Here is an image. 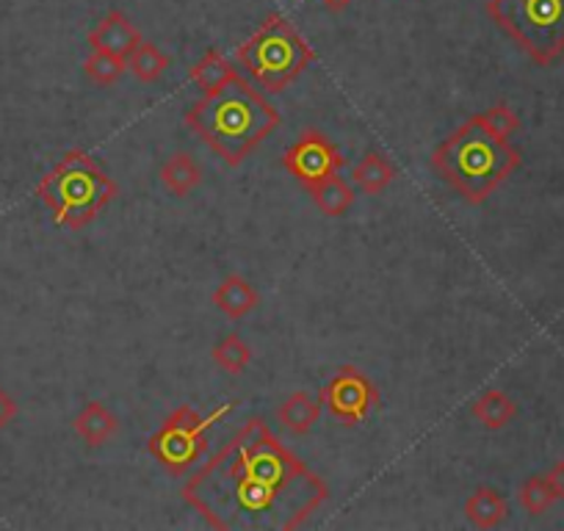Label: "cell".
Returning <instances> with one entry per match:
<instances>
[{
    "mask_svg": "<svg viewBox=\"0 0 564 531\" xmlns=\"http://www.w3.org/2000/svg\"><path fill=\"white\" fill-rule=\"evenodd\" d=\"M183 501L219 531H294L329 501V485L249 419L186 479Z\"/></svg>",
    "mask_w": 564,
    "mask_h": 531,
    "instance_id": "cell-1",
    "label": "cell"
},
{
    "mask_svg": "<svg viewBox=\"0 0 564 531\" xmlns=\"http://www.w3.org/2000/svg\"><path fill=\"white\" fill-rule=\"evenodd\" d=\"M280 122L276 108L241 75L221 89L203 95V100L186 111L188 128L230 166H238L260 148Z\"/></svg>",
    "mask_w": 564,
    "mask_h": 531,
    "instance_id": "cell-2",
    "label": "cell"
},
{
    "mask_svg": "<svg viewBox=\"0 0 564 531\" xmlns=\"http://www.w3.org/2000/svg\"><path fill=\"white\" fill-rule=\"evenodd\" d=\"M432 166L459 197L468 199L470 205H479L518 170L520 150L487 137L485 130L468 119L432 153Z\"/></svg>",
    "mask_w": 564,
    "mask_h": 531,
    "instance_id": "cell-3",
    "label": "cell"
},
{
    "mask_svg": "<svg viewBox=\"0 0 564 531\" xmlns=\"http://www.w3.org/2000/svg\"><path fill=\"white\" fill-rule=\"evenodd\" d=\"M36 197L45 203L58 227L80 230L100 216L117 197L113 177L86 150H69L36 186Z\"/></svg>",
    "mask_w": 564,
    "mask_h": 531,
    "instance_id": "cell-4",
    "label": "cell"
},
{
    "mask_svg": "<svg viewBox=\"0 0 564 531\" xmlns=\"http://www.w3.org/2000/svg\"><path fill=\"white\" fill-rule=\"evenodd\" d=\"M243 69L263 91H282L294 84L313 62L316 51L302 40L300 31L282 14H269L247 42L238 47Z\"/></svg>",
    "mask_w": 564,
    "mask_h": 531,
    "instance_id": "cell-5",
    "label": "cell"
},
{
    "mask_svg": "<svg viewBox=\"0 0 564 531\" xmlns=\"http://www.w3.org/2000/svg\"><path fill=\"white\" fill-rule=\"evenodd\" d=\"M487 12L542 67L564 53V0H490Z\"/></svg>",
    "mask_w": 564,
    "mask_h": 531,
    "instance_id": "cell-6",
    "label": "cell"
},
{
    "mask_svg": "<svg viewBox=\"0 0 564 531\" xmlns=\"http://www.w3.org/2000/svg\"><path fill=\"white\" fill-rule=\"evenodd\" d=\"M236 410V402H225L214 413L199 415L192 404H181L159 432L148 441V452L170 470L172 476L192 474L194 465L208 452V432Z\"/></svg>",
    "mask_w": 564,
    "mask_h": 531,
    "instance_id": "cell-7",
    "label": "cell"
},
{
    "mask_svg": "<svg viewBox=\"0 0 564 531\" xmlns=\"http://www.w3.org/2000/svg\"><path fill=\"white\" fill-rule=\"evenodd\" d=\"M344 164L346 159L338 144L322 130H302L300 139L282 155V166L302 188H311L313 183L338 175Z\"/></svg>",
    "mask_w": 564,
    "mask_h": 531,
    "instance_id": "cell-8",
    "label": "cell"
},
{
    "mask_svg": "<svg viewBox=\"0 0 564 531\" xmlns=\"http://www.w3.org/2000/svg\"><path fill=\"white\" fill-rule=\"evenodd\" d=\"M322 404L346 424H362L373 408H379V390L371 377L355 366H344L322 388Z\"/></svg>",
    "mask_w": 564,
    "mask_h": 531,
    "instance_id": "cell-9",
    "label": "cell"
},
{
    "mask_svg": "<svg viewBox=\"0 0 564 531\" xmlns=\"http://www.w3.org/2000/svg\"><path fill=\"white\" fill-rule=\"evenodd\" d=\"M89 47L91 51H106L113 56L124 58L128 62L130 53L141 45V34L122 12H111L89 31Z\"/></svg>",
    "mask_w": 564,
    "mask_h": 531,
    "instance_id": "cell-10",
    "label": "cell"
},
{
    "mask_svg": "<svg viewBox=\"0 0 564 531\" xmlns=\"http://www.w3.org/2000/svg\"><path fill=\"white\" fill-rule=\"evenodd\" d=\"M214 305L225 313L227 318L238 322V318H247L249 313L258 311L260 294L249 280H243L241 274H227L214 291Z\"/></svg>",
    "mask_w": 564,
    "mask_h": 531,
    "instance_id": "cell-11",
    "label": "cell"
},
{
    "mask_svg": "<svg viewBox=\"0 0 564 531\" xmlns=\"http://www.w3.org/2000/svg\"><path fill=\"white\" fill-rule=\"evenodd\" d=\"M73 430L86 446L100 448L102 443H108L113 435H117L119 419L102 402H89L84 404V410H80L78 415H75Z\"/></svg>",
    "mask_w": 564,
    "mask_h": 531,
    "instance_id": "cell-12",
    "label": "cell"
},
{
    "mask_svg": "<svg viewBox=\"0 0 564 531\" xmlns=\"http://www.w3.org/2000/svg\"><path fill=\"white\" fill-rule=\"evenodd\" d=\"M322 399H313L307 390H294V393L280 404L276 419H280V424L285 426L291 435H307V432L318 424V419H322Z\"/></svg>",
    "mask_w": 564,
    "mask_h": 531,
    "instance_id": "cell-13",
    "label": "cell"
},
{
    "mask_svg": "<svg viewBox=\"0 0 564 531\" xmlns=\"http://www.w3.org/2000/svg\"><path fill=\"white\" fill-rule=\"evenodd\" d=\"M465 518L476 529H496L509 518V503L492 487H476L465 501Z\"/></svg>",
    "mask_w": 564,
    "mask_h": 531,
    "instance_id": "cell-14",
    "label": "cell"
},
{
    "mask_svg": "<svg viewBox=\"0 0 564 531\" xmlns=\"http://www.w3.org/2000/svg\"><path fill=\"white\" fill-rule=\"evenodd\" d=\"M470 415H474L476 424H481L485 430L498 432L503 430V426L512 424L514 415H518V404H514V399L509 393L490 388L476 399L474 408H470Z\"/></svg>",
    "mask_w": 564,
    "mask_h": 531,
    "instance_id": "cell-15",
    "label": "cell"
},
{
    "mask_svg": "<svg viewBox=\"0 0 564 531\" xmlns=\"http://www.w3.org/2000/svg\"><path fill=\"white\" fill-rule=\"evenodd\" d=\"M161 183H164V188L172 197L183 199L203 183V166L194 161V155L175 153L161 166Z\"/></svg>",
    "mask_w": 564,
    "mask_h": 531,
    "instance_id": "cell-16",
    "label": "cell"
},
{
    "mask_svg": "<svg viewBox=\"0 0 564 531\" xmlns=\"http://www.w3.org/2000/svg\"><path fill=\"white\" fill-rule=\"evenodd\" d=\"M305 192L311 194L316 208L322 210L324 216H333V219L346 216L351 205H355V188H351L340 175H333L327 177V181L313 183V186L305 188Z\"/></svg>",
    "mask_w": 564,
    "mask_h": 531,
    "instance_id": "cell-17",
    "label": "cell"
},
{
    "mask_svg": "<svg viewBox=\"0 0 564 531\" xmlns=\"http://www.w3.org/2000/svg\"><path fill=\"white\" fill-rule=\"evenodd\" d=\"M232 78H238V73L232 69V64L227 62L219 51H216V47H208V51H205V56L199 58L192 69H188V80H192V84L197 86L203 95L221 89V86L230 84Z\"/></svg>",
    "mask_w": 564,
    "mask_h": 531,
    "instance_id": "cell-18",
    "label": "cell"
},
{
    "mask_svg": "<svg viewBox=\"0 0 564 531\" xmlns=\"http://www.w3.org/2000/svg\"><path fill=\"white\" fill-rule=\"evenodd\" d=\"M395 175H399V170L382 153H366L351 172V181L357 183L362 194L371 197V194H382L395 181Z\"/></svg>",
    "mask_w": 564,
    "mask_h": 531,
    "instance_id": "cell-19",
    "label": "cell"
},
{
    "mask_svg": "<svg viewBox=\"0 0 564 531\" xmlns=\"http://www.w3.org/2000/svg\"><path fill=\"white\" fill-rule=\"evenodd\" d=\"M128 69L141 84H155L170 69V56L159 45H153V42L141 40V45L130 53Z\"/></svg>",
    "mask_w": 564,
    "mask_h": 531,
    "instance_id": "cell-20",
    "label": "cell"
},
{
    "mask_svg": "<svg viewBox=\"0 0 564 531\" xmlns=\"http://www.w3.org/2000/svg\"><path fill=\"white\" fill-rule=\"evenodd\" d=\"M210 355H214L216 366H219L225 373H232V377L247 371L249 362H252V349H249L247 340H243L238 333H227L225 338L214 346Z\"/></svg>",
    "mask_w": 564,
    "mask_h": 531,
    "instance_id": "cell-21",
    "label": "cell"
},
{
    "mask_svg": "<svg viewBox=\"0 0 564 531\" xmlns=\"http://www.w3.org/2000/svg\"><path fill=\"white\" fill-rule=\"evenodd\" d=\"M470 122H474L476 128L485 130L487 137L498 139V142H509V137H512V133H518V128H520L518 113H514L509 106L487 108V111L476 113Z\"/></svg>",
    "mask_w": 564,
    "mask_h": 531,
    "instance_id": "cell-22",
    "label": "cell"
},
{
    "mask_svg": "<svg viewBox=\"0 0 564 531\" xmlns=\"http://www.w3.org/2000/svg\"><path fill=\"white\" fill-rule=\"evenodd\" d=\"M128 69V62L113 53L106 51H91V56L84 62V75L95 86H113Z\"/></svg>",
    "mask_w": 564,
    "mask_h": 531,
    "instance_id": "cell-23",
    "label": "cell"
},
{
    "mask_svg": "<svg viewBox=\"0 0 564 531\" xmlns=\"http://www.w3.org/2000/svg\"><path fill=\"white\" fill-rule=\"evenodd\" d=\"M518 501L525 512L534 514V518H540V514L547 512V509L553 507V501H558V498H556V492H553L547 476H531V479H525L523 485H520Z\"/></svg>",
    "mask_w": 564,
    "mask_h": 531,
    "instance_id": "cell-24",
    "label": "cell"
},
{
    "mask_svg": "<svg viewBox=\"0 0 564 531\" xmlns=\"http://www.w3.org/2000/svg\"><path fill=\"white\" fill-rule=\"evenodd\" d=\"M18 413L20 408L18 402H14V395L0 384V430H7V426L18 419Z\"/></svg>",
    "mask_w": 564,
    "mask_h": 531,
    "instance_id": "cell-25",
    "label": "cell"
},
{
    "mask_svg": "<svg viewBox=\"0 0 564 531\" xmlns=\"http://www.w3.org/2000/svg\"><path fill=\"white\" fill-rule=\"evenodd\" d=\"M545 476H547V481H551V487H553V492H556L558 501H564V457L558 459V463L553 465Z\"/></svg>",
    "mask_w": 564,
    "mask_h": 531,
    "instance_id": "cell-26",
    "label": "cell"
},
{
    "mask_svg": "<svg viewBox=\"0 0 564 531\" xmlns=\"http://www.w3.org/2000/svg\"><path fill=\"white\" fill-rule=\"evenodd\" d=\"M349 3H351V0H324V7H327L329 12H344Z\"/></svg>",
    "mask_w": 564,
    "mask_h": 531,
    "instance_id": "cell-27",
    "label": "cell"
}]
</instances>
